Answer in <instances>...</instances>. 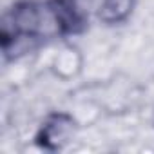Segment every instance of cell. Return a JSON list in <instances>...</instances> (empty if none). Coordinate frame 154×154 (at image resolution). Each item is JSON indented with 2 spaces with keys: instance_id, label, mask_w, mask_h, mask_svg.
<instances>
[{
  "instance_id": "cell-1",
  "label": "cell",
  "mask_w": 154,
  "mask_h": 154,
  "mask_svg": "<svg viewBox=\"0 0 154 154\" xmlns=\"http://www.w3.org/2000/svg\"><path fill=\"white\" fill-rule=\"evenodd\" d=\"M56 125H58V116H54L53 122H49L47 125H44V143H45V145H47L49 141H58L56 138H62V140L65 141V138H67V134H69L71 122L62 123L60 129H58Z\"/></svg>"
}]
</instances>
